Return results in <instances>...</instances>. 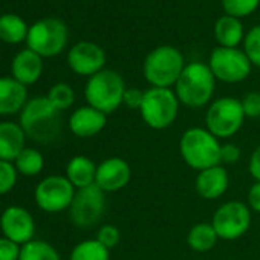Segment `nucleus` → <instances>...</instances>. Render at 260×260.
I'll list each match as a JSON object with an SVG mask.
<instances>
[{
	"instance_id": "nucleus-1",
	"label": "nucleus",
	"mask_w": 260,
	"mask_h": 260,
	"mask_svg": "<svg viewBox=\"0 0 260 260\" xmlns=\"http://www.w3.org/2000/svg\"><path fill=\"white\" fill-rule=\"evenodd\" d=\"M26 137L40 144H49L61 135L63 119L48 96L29 100L20 112V122Z\"/></svg>"
},
{
	"instance_id": "nucleus-2",
	"label": "nucleus",
	"mask_w": 260,
	"mask_h": 260,
	"mask_svg": "<svg viewBox=\"0 0 260 260\" xmlns=\"http://www.w3.org/2000/svg\"><path fill=\"white\" fill-rule=\"evenodd\" d=\"M220 149V140L207 127H190L179 140V153L184 162L196 172L219 166Z\"/></svg>"
},
{
	"instance_id": "nucleus-3",
	"label": "nucleus",
	"mask_w": 260,
	"mask_h": 260,
	"mask_svg": "<svg viewBox=\"0 0 260 260\" xmlns=\"http://www.w3.org/2000/svg\"><path fill=\"white\" fill-rule=\"evenodd\" d=\"M216 87V77L208 64L194 61L185 64L179 80L175 84V93L181 104L199 109L210 104Z\"/></svg>"
},
{
	"instance_id": "nucleus-4",
	"label": "nucleus",
	"mask_w": 260,
	"mask_h": 260,
	"mask_svg": "<svg viewBox=\"0 0 260 260\" xmlns=\"http://www.w3.org/2000/svg\"><path fill=\"white\" fill-rule=\"evenodd\" d=\"M125 89L124 78L118 72L103 69L89 77L84 87V96L89 106L110 115L121 107Z\"/></svg>"
},
{
	"instance_id": "nucleus-5",
	"label": "nucleus",
	"mask_w": 260,
	"mask_h": 260,
	"mask_svg": "<svg viewBox=\"0 0 260 260\" xmlns=\"http://www.w3.org/2000/svg\"><path fill=\"white\" fill-rule=\"evenodd\" d=\"M179 100L175 90L169 87H150L144 90V100L140 109L143 121L153 130L169 128L178 118Z\"/></svg>"
},
{
	"instance_id": "nucleus-6",
	"label": "nucleus",
	"mask_w": 260,
	"mask_h": 260,
	"mask_svg": "<svg viewBox=\"0 0 260 260\" xmlns=\"http://www.w3.org/2000/svg\"><path fill=\"white\" fill-rule=\"evenodd\" d=\"M185 68L182 54L173 46L153 49L144 61V77L152 87H172L179 80Z\"/></svg>"
},
{
	"instance_id": "nucleus-7",
	"label": "nucleus",
	"mask_w": 260,
	"mask_h": 260,
	"mask_svg": "<svg viewBox=\"0 0 260 260\" xmlns=\"http://www.w3.org/2000/svg\"><path fill=\"white\" fill-rule=\"evenodd\" d=\"M245 118L240 100L222 96L210 103L205 113V127L217 140H230L242 128Z\"/></svg>"
},
{
	"instance_id": "nucleus-8",
	"label": "nucleus",
	"mask_w": 260,
	"mask_h": 260,
	"mask_svg": "<svg viewBox=\"0 0 260 260\" xmlns=\"http://www.w3.org/2000/svg\"><path fill=\"white\" fill-rule=\"evenodd\" d=\"M28 49L40 57H54L60 54L68 43V28L58 19H43L34 23L26 37Z\"/></svg>"
},
{
	"instance_id": "nucleus-9",
	"label": "nucleus",
	"mask_w": 260,
	"mask_h": 260,
	"mask_svg": "<svg viewBox=\"0 0 260 260\" xmlns=\"http://www.w3.org/2000/svg\"><path fill=\"white\" fill-rule=\"evenodd\" d=\"M77 188L66 176L52 175L39 182L34 191L37 207L45 213H61L71 208Z\"/></svg>"
},
{
	"instance_id": "nucleus-10",
	"label": "nucleus",
	"mask_w": 260,
	"mask_h": 260,
	"mask_svg": "<svg viewBox=\"0 0 260 260\" xmlns=\"http://www.w3.org/2000/svg\"><path fill=\"white\" fill-rule=\"evenodd\" d=\"M211 225L222 240L240 239L251 226V210L242 201H228L214 211Z\"/></svg>"
},
{
	"instance_id": "nucleus-11",
	"label": "nucleus",
	"mask_w": 260,
	"mask_h": 260,
	"mask_svg": "<svg viewBox=\"0 0 260 260\" xmlns=\"http://www.w3.org/2000/svg\"><path fill=\"white\" fill-rule=\"evenodd\" d=\"M106 211V193L93 185L75 191L74 201L69 208L71 220L78 228L95 226Z\"/></svg>"
},
{
	"instance_id": "nucleus-12",
	"label": "nucleus",
	"mask_w": 260,
	"mask_h": 260,
	"mask_svg": "<svg viewBox=\"0 0 260 260\" xmlns=\"http://www.w3.org/2000/svg\"><path fill=\"white\" fill-rule=\"evenodd\" d=\"M210 69L216 80L223 83H240L251 72V61L237 48H216L210 55Z\"/></svg>"
},
{
	"instance_id": "nucleus-13",
	"label": "nucleus",
	"mask_w": 260,
	"mask_h": 260,
	"mask_svg": "<svg viewBox=\"0 0 260 260\" xmlns=\"http://www.w3.org/2000/svg\"><path fill=\"white\" fill-rule=\"evenodd\" d=\"M0 230L4 237L19 243L20 246L34 240L36 234V222L32 214L19 205H11L5 208L0 216Z\"/></svg>"
},
{
	"instance_id": "nucleus-14",
	"label": "nucleus",
	"mask_w": 260,
	"mask_h": 260,
	"mask_svg": "<svg viewBox=\"0 0 260 260\" xmlns=\"http://www.w3.org/2000/svg\"><path fill=\"white\" fill-rule=\"evenodd\" d=\"M132 179V169L119 156H110L101 161L96 167L95 185L104 193H115L128 185Z\"/></svg>"
},
{
	"instance_id": "nucleus-15",
	"label": "nucleus",
	"mask_w": 260,
	"mask_h": 260,
	"mask_svg": "<svg viewBox=\"0 0 260 260\" xmlns=\"http://www.w3.org/2000/svg\"><path fill=\"white\" fill-rule=\"evenodd\" d=\"M68 63L75 74L92 77L103 71L106 64V54L98 45L81 42L69 51Z\"/></svg>"
},
{
	"instance_id": "nucleus-16",
	"label": "nucleus",
	"mask_w": 260,
	"mask_h": 260,
	"mask_svg": "<svg viewBox=\"0 0 260 260\" xmlns=\"http://www.w3.org/2000/svg\"><path fill=\"white\" fill-rule=\"evenodd\" d=\"M107 124V115L92 106H83L69 116V130L78 138H93L103 132Z\"/></svg>"
},
{
	"instance_id": "nucleus-17",
	"label": "nucleus",
	"mask_w": 260,
	"mask_h": 260,
	"mask_svg": "<svg viewBox=\"0 0 260 260\" xmlns=\"http://www.w3.org/2000/svg\"><path fill=\"white\" fill-rule=\"evenodd\" d=\"M196 191L202 199L214 201L222 198L228 187H230V175L225 166L219 164L210 169H205L202 172H198L196 182H194Z\"/></svg>"
},
{
	"instance_id": "nucleus-18",
	"label": "nucleus",
	"mask_w": 260,
	"mask_h": 260,
	"mask_svg": "<svg viewBox=\"0 0 260 260\" xmlns=\"http://www.w3.org/2000/svg\"><path fill=\"white\" fill-rule=\"evenodd\" d=\"M26 134L20 124L13 121L0 122V161L14 162L25 149Z\"/></svg>"
},
{
	"instance_id": "nucleus-19",
	"label": "nucleus",
	"mask_w": 260,
	"mask_h": 260,
	"mask_svg": "<svg viewBox=\"0 0 260 260\" xmlns=\"http://www.w3.org/2000/svg\"><path fill=\"white\" fill-rule=\"evenodd\" d=\"M26 98V86L19 83L16 78H0V116L22 112V109L28 103Z\"/></svg>"
},
{
	"instance_id": "nucleus-20",
	"label": "nucleus",
	"mask_w": 260,
	"mask_h": 260,
	"mask_svg": "<svg viewBox=\"0 0 260 260\" xmlns=\"http://www.w3.org/2000/svg\"><path fill=\"white\" fill-rule=\"evenodd\" d=\"M43 72V61L39 54L31 49L19 52L13 60V78L23 86L34 84Z\"/></svg>"
},
{
	"instance_id": "nucleus-21",
	"label": "nucleus",
	"mask_w": 260,
	"mask_h": 260,
	"mask_svg": "<svg viewBox=\"0 0 260 260\" xmlns=\"http://www.w3.org/2000/svg\"><path fill=\"white\" fill-rule=\"evenodd\" d=\"M96 164L84 155H77L69 159L66 166V178L77 188H86L95 184L96 178Z\"/></svg>"
},
{
	"instance_id": "nucleus-22",
	"label": "nucleus",
	"mask_w": 260,
	"mask_h": 260,
	"mask_svg": "<svg viewBox=\"0 0 260 260\" xmlns=\"http://www.w3.org/2000/svg\"><path fill=\"white\" fill-rule=\"evenodd\" d=\"M219 236L211 222H199L193 225L187 234L188 246L196 252H207L216 246Z\"/></svg>"
},
{
	"instance_id": "nucleus-23",
	"label": "nucleus",
	"mask_w": 260,
	"mask_h": 260,
	"mask_svg": "<svg viewBox=\"0 0 260 260\" xmlns=\"http://www.w3.org/2000/svg\"><path fill=\"white\" fill-rule=\"evenodd\" d=\"M216 40L223 48H236L243 39L242 23L231 16H223L216 22L214 26Z\"/></svg>"
},
{
	"instance_id": "nucleus-24",
	"label": "nucleus",
	"mask_w": 260,
	"mask_h": 260,
	"mask_svg": "<svg viewBox=\"0 0 260 260\" xmlns=\"http://www.w3.org/2000/svg\"><path fill=\"white\" fill-rule=\"evenodd\" d=\"M14 166L19 172V175L22 176H37L43 172L45 169V158L42 155V152L36 150V149H29L25 147L20 155L16 158Z\"/></svg>"
},
{
	"instance_id": "nucleus-25",
	"label": "nucleus",
	"mask_w": 260,
	"mask_h": 260,
	"mask_svg": "<svg viewBox=\"0 0 260 260\" xmlns=\"http://www.w3.org/2000/svg\"><path fill=\"white\" fill-rule=\"evenodd\" d=\"M69 260H110V249L96 239H87L72 248Z\"/></svg>"
},
{
	"instance_id": "nucleus-26",
	"label": "nucleus",
	"mask_w": 260,
	"mask_h": 260,
	"mask_svg": "<svg viewBox=\"0 0 260 260\" xmlns=\"http://www.w3.org/2000/svg\"><path fill=\"white\" fill-rule=\"evenodd\" d=\"M28 28L25 22L14 14H5L0 17V39L7 43H19L28 37Z\"/></svg>"
},
{
	"instance_id": "nucleus-27",
	"label": "nucleus",
	"mask_w": 260,
	"mask_h": 260,
	"mask_svg": "<svg viewBox=\"0 0 260 260\" xmlns=\"http://www.w3.org/2000/svg\"><path fill=\"white\" fill-rule=\"evenodd\" d=\"M19 260H61V257L51 243L34 239L22 246Z\"/></svg>"
},
{
	"instance_id": "nucleus-28",
	"label": "nucleus",
	"mask_w": 260,
	"mask_h": 260,
	"mask_svg": "<svg viewBox=\"0 0 260 260\" xmlns=\"http://www.w3.org/2000/svg\"><path fill=\"white\" fill-rule=\"evenodd\" d=\"M48 100L57 110L63 112V110H68L69 107H72V104L75 103V92L69 84L57 83L51 87V90L48 93Z\"/></svg>"
},
{
	"instance_id": "nucleus-29",
	"label": "nucleus",
	"mask_w": 260,
	"mask_h": 260,
	"mask_svg": "<svg viewBox=\"0 0 260 260\" xmlns=\"http://www.w3.org/2000/svg\"><path fill=\"white\" fill-rule=\"evenodd\" d=\"M260 0H222V7L226 16L231 17H245L255 11Z\"/></svg>"
},
{
	"instance_id": "nucleus-30",
	"label": "nucleus",
	"mask_w": 260,
	"mask_h": 260,
	"mask_svg": "<svg viewBox=\"0 0 260 260\" xmlns=\"http://www.w3.org/2000/svg\"><path fill=\"white\" fill-rule=\"evenodd\" d=\"M19 172L14 162L0 161V196L10 193L17 184Z\"/></svg>"
},
{
	"instance_id": "nucleus-31",
	"label": "nucleus",
	"mask_w": 260,
	"mask_h": 260,
	"mask_svg": "<svg viewBox=\"0 0 260 260\" xmlns=\"http://www.w3.org/2000/svg\"><path fill=\"white\" fill-rule=\"evenodd\" d=\"M243 48H245V54L249 58L251 64H255L260 68V26L252 28L243 42Z\"/></svg>"
},
{
	"instance_id": "nucleus-32",
	"label": "nucleus",
	"mask_w": 260,
	"mask_h": 260,
	"mask_svg": "<svg viewBox=\"0 0 260 260\" xmlns=\"http://www.w3.org/2000/svg\"><path fill=\"white\" fill-rule=\"evenodd\" d=\"M101 245H104L107 249H113L119 242H121V233L119 230L112 225V223H106L103 226H100L96 237H95Z\"/></svg>"
},
{
	"instance_id": "nucleus-33",
	"label": "nucleus",
	"mask_w": 260,
	"mask_h": 260,
	"mask_svg": "<svg viewBox=\"0 0 260 260\" xmlns=\"http://www.w3.org/2000/svg\"><path fill=\"white\" fill-rule=\"evenodd\" d=\"M242 109L246 118H260V92H249L242 100Z\"/></svg>"
},
{
	"instance_id": "nucleus-34",
	"label": "nucleus",
	"mask_w": 260,
	"mask_h": 260,
	"mask_svg": "<svg viewBox=\"0 0 260 260\" xmlns=\"http://www.w3.org/2000/svg\"><path fill=\"white\" fill-rule=\"evenodd\" d=\"M22 246L7 237H0V260H19Z\"/></svg>"
},
{
	"instance_id": "nucleus-35",
	"label": "nucleus",
	"mask_w": 260,
	"mask_h": 260,
	"mask_svg": "<svg viewBox=\"0 0 260 260\" xmlns=\"http://www.w3.org/2000/svg\"><path fill=\"white\" fill-rule=\"evenodd\" d=\"M242 158V150L234 143H225L220 149V164H236Z\"/></svg>"
},
{
	"instance_id": "nucleus-36",
	"label": "nucleus",
	"mask_w": 260,
	"mask_h": 260,
	"mask_svg": "<svg viewBox=\"0 0 260 260\" xmlns=\"http://www.w3.org/2000/svg\"><path fill=\"white\" fill-rule=\"evenodd\" d=\"M144 100V90H140L137 87H127L124 92V100L122 104L127 106L128 109H134V110H140L141 104Z\"/></svg>"
},
{
	"instance_id": "nucleus-37",
	"label": "nucleus",
	"mask_w": 260,
	"mask_h": 260,
	"mask_svg": "<svg viewBox=\"0 0 260 260\" xmlns=\"http://www.w3.org/2000/svg\"><path fill=\"white\" fill-rule=\"evenodd\" d=\"M246 205L249 207L251 211H255L260 214V182H254L246 196Z\"/></svg>"
},
{
	"instance_id": "nucleus-38",
	"label": "nucleus",
	"mask_w": 260,
	"mask_h": 260,
	"mask_svg": "<svg viewBox=\"0 0 260 260\" xmlns=\"http://www.w3.org/2000/svg\"><path fill=\"white\" fill-rule=\"evenodd\" d=\"M248 170L251 173V176L254 178L255 182H260V146H257L254 149V152L249 156V162H248Z\"/></svg>"
}]
</instances>
